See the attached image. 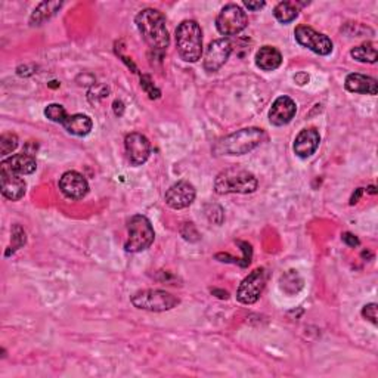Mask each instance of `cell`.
I'll list each match as a JSON object with an SVG mask.
<instances>
[{
	"label": "cell",
	"mask_w": 378,
	"mask_h": 378,
	"mask_svg": "<svg viewBox=\"0 0 378 378\" xmlns=\"http://www.w3.org/2000/svg\"><path fill=\"white\" fill-rule=\"evenodd\" d=\"M0 187H2V194L5 199L11 201H18L25 195L27 184L20 176L6 170H0Z\"/></svg>",
	"instance_id": "2e32d148"
},
{
	"label": "cell",
	"mask_w": 378,
	"mask_h": 378,
	"mask_svg": "<svg viewBox=\"0 0 378 378\" xmlns=\"http://www.w3.org/2000/svg\"><path fill=\"white\" fill-rule=\"evenodd\" d=\"M266 4L265 2H253V0H246L244 2V6L248 9V11H259L265 6Z\"/></svg>",
	"instance_id": "f546056e"
},
{
	"label": "cell",
	"mask_w": 378,
	"mask_h": 378,
	"mask_svg": "<svg viewBox=\"0 0 378 378\" xmlns=\"http://www.w3.org/2000/svg\"><path fill=\"white\" fill-rule=\"evenodd\" d=\"M267 277H269V274L265 267L254 269L251 274L248 277H246L243 279V282L239 284L238 291H237V298L243 305L256 303L265 290Z\"/></svg>",
	"instance_id": "ba28073f"
},
{
	"label": "cell",
	"mask_w": 378,
	"mask_h": 378,
	"mask_svg": "<svg viewBox=\"0 0 378 378\" xmlns=\"http://www.w3.org/2000/svg\"><path fill=\"white\" fill-rule=\"evenodd\" d=\"M294 37L298 44L301 46L312 51L316 55L327 56L332 52V44L331 39L322 33H317L316 30L308 25H298L294 30Z\"/></svg>",
	"instance_id": "9c48e42d"
},
{
	"label": "cell",
	"mask_w": 378,
	"mask_h": 378,
	"mask_svg": "<svg viewBox=\"0 0 378 378\" xmlns=\"http://www.w3.org/2000/svg\"><path fill=\"white\" fill-rule=\"evenodd\" d=\"M64 129L74 134V136H87L94 127L92 118L84 114H74L68 115V118L64 122Z\"/></svg>",
	"instance_id": "ffe728a7"
},
{
	"label": "cell",
	"mask_w": 378,
	"mask_h": 378,
	"mask_svg": "<svg viewBox=\"0 0 378 378\" xmlns=\"http://www.w3.org/2000/svg\"><path fill=\"white\" fill-rule=\"evenodd\" d=\"M59 189L71 200H82L89 192V184L82 173L71 170L59 179Z\"/></svg>",
	"instance_id": "4fadbf2b"
},
{
	"label": "cell",
	"mask_w": 378,
	"mask_h": 378,
	"mask_svg": "<svg viewBox=\"0 0 378 378\" xmlns=\"http://www.w3.org/2000/svg\"><path fill=\"white\" fill-rule=\"evenodd\" d=\"M294 82L297 84H300V86H303V84H306L309 82V75L306 73H298V74L294 75Z\"/></svg>",
	"instance_id": "4dcf8cb0"
},
{
	"label": "cell",
	"mask_w": 378,
	"mask_h": 378,
	"mask_svg": "<svg viewBox=\"0 0 378 378\" xmlns=\"http://www.w3.org/2000/svg\"><path fill=\"white\" fill-rule=\"evenodd\" d=\"M362 316L367 317V320L371 321L374 325H377V305L370 303L364 306V309H362Z\"/></svg>",
	"instance_id": "83f0119b"
},
{
	"label": "cell",
	"mask_w": 378,
	"mask_h": 378,
	"mask_svg": "<svg viewBox=\"0 0 378 378\" xmlns=\"http://www.w3.org/2000/svg\"><path fill=\"white\" fill-rule=\"evenodd\" d=\"M247 24V13L243 8L235 4H229L222 8L216 18L218 32L223 36H237L243 32Z\"/></svg>",
	"instance_id": "52a82bcc"
},
{
	"label": "cell",
	"mask_w": 378,
	"mask_h": 378,
	"mask_svg": "<svg viewBox=\"0 0 378 378\" xmlns=\"http://www.w3.org/2000/svg\"><path fill=\"white\" fill-rule=\"evenodd\" d=\"M274 15L281 24H290L298 17V8L293 2H281L275 6Z\"/></svg>",
	"instance_id": "603a6c76"
},
{
	"label": "cell",
	"mask_w": 378,
	"mask_h": 378,
	"mask_svg": "<svg viewBox=\"0 0 378 378\" xmlns=\"http://www.w3.org/2000/svg\"><path fill=\"white\" fill-rule=\"evenodd\" d=\"M126 154L133 165H142L151 154V144L142 133H129L125 139Z\"/></svg>",
	"instance_id": "7c38bea8"
},
{
	"label": "cell",
	"mask_w": 378,
	"mask_h": 378,
	"mask_svg": "<svg viewBox=\"0 0 378 378\" xmlns=\"http://www.w3.org/2000/svg\"><path fill=\"white\" fill-rule=\"evenodd\" d=\"M132 305L141 310L165 312L176 308L179 298L163 290H144L132 296Z\"/></svg>",
	"instance_id": "8992f818"
},
{
	"label": "cell",
	"mask_w": 378,
	"mask_h": 378,
	"mask_svg": "<svg viewBox=\"0 0 378 378\" xmlns=\"http://www.w3.org/2000/svg\"><path fill=\"white\" fill-rule=\"evenodd\" d=\"M195 188L192 184L187 182V180H180V182L172 185L168 192L164 195L165 204H168L173 210H182L189 207L195 200Z\"/></svg>",
	"instance_id": "8fae6325"
},
{
	"label": "cell",
	"mask_w": 378,
	"mask_h": 378,
	"mask_svg": "<svg viewBox=\"0 0 378 378\" xmlns=\"http://www.w3.org/2000/svg\"><path fill=\"white\" fill-rule=\"evenodd\" d=\"M37 169V163L33 154L23 153V154H15L6 160L0 163V170H6L15 175H32Z\"/></svg>",
	"instance_id": "e0dca14e"
},
{
	"label": "cell",
	"mask_w": 378,
	"mask_h": 378,
	"mask_svg": "<svg viewBox=\"0 0 378 378\" xmlns=\"http://www.w3.org/2000/svg\"><path fill=\"white\" fill-rule=\"evenodd\" d=\"M44 115H46V118L51 120V122L59 123V125H64V122L68 118V114H67L65 108L63 107V105H59V103L48 105L46 110H44Z\"/></svg>",
	"instance_id": "cb8c5ba5"
},
{
	"label": "cell",
	"mask_w": 378,
	"mask_h": 378,
	"mask_svg": "<svg viewBox=\"0 0 378 378\" xmlns=\"http://www.w3.org/2000/svg\"><path fill=\"white\" fill-rule=\"evenodd\" d=\"M176 46L187 63H199L203 55V32L196 21L187 20L176 28Z\"/></svg>",
	"instance_id": "3957f363"
},
{
	"label": "cell",
	"mask_w": 378,
	"mask_h": 378,
	"mask_svg": "<svg viewBox=\"0 0 378 378\" xmlns=\"http://www.w3.org/2000/svg\"><path fill=\"white\" fill-rule=\"evenodd\" d=\"M343 241H344V243H346L347 246H349V247H358V246H359V239H358L355 235L349 234V232L343 234Z\"/></svg>",
	"instance_id": "f1b7e54d"
},
{
	"label": "cell",
	"mask_w": 378,
	"mask_h": 378,
	"mask_svg": "<svg viewBox=\"0 0 378 378\" xmlns=\"http://www.w3.org/2000/svg\"><path fill=\"white\" fill-rule=\"evenodd\" d=\"M321 136L316 129H303L297 136L293 145L294 154L300 158H308L316 153L317 146H320Z\"/></svg>",
	"instance_id": "9a60e30c"
},
{
	"label": "cell",
	"mask_w": 378,
	"mask_h": 378,
	"mask_svg": "<svg viewBox=\"0 0 378 378\" xmlns=\"http://www.w3.org/2000/svg\"><path fill=\"white\" fill-rule=\"evenodd\" d=\"M232 53V43L228 39L213 40L206 51L204 55V70L208 73L219 71Z\"/></svg>",
	"instance_id": "30bf717a"
},
{
	"label": "cell",
	"mask_w": 378,
	"mask_h": 378,
	"mask_svg": "<svg viewBox=\"0 0 378 378\" xmlns=\"http://www.w3.org/2000/svg\"><path fill=\"white\" fill-rule=\"evenodd\" d=\"M206 215H207V218H208L210 222H213L216 225H222L223 223V219H225L223 208L220 206H218V204H210V206H207Z\"/></svg>",
	"instance_id": "4316f807"
},
{
	"label": "cell",
	"mask_w": 378,
	"mask_h": 378,
	"mask_svg": "<svg viewBox=\"0 0 378 378\" xmlns=\"http://www.w3.org/2000/svg\"><path fill=\"white\" fill-rule=\"evenodd\" d=\"M134 23L151 49L164 51L169 48L170 36L165 27L164 15L160 11L153 8L142 9L136 15Z\"/></svg>",
	"instance_id": "6da1fadb"
},
{
	"label": "cell",
	"mask_w": 378,
	"mask_h": 378,
	"mask_svg": "<svg viewBox=\"0 0 378 378\" xmlns=\"http://www.w3.org/2000/svg\"><path fill=\"white\" fill-rule=\"evenodd\" d=\"M297 105L290 96H279L272 103L269 110V122L274 126H285L289 125L296 117Z\"/></svg>",
	"instance_id": "5bb4252c"
},
{
	"label": "cell",
	"mask_w": 378,
	"mask_h": 378,
	"mask_svg": "<svg viewBox=\"0 0 378 378\" xmlns=\"http://www.w3.org/2000/svg\"><path fill=\"white\" fill-rule=\"evenodd\" d=\"M282 64V55L274 46H262L256 53V65L263 71H275Z\"/></svg>",
	"instance_id": "d6986e66"
},
{
	"label": "cell",
	"mask_w": 378,
	"mask_h": 378,
	"mask_svg": "<svg viewBox=\"0 0 378 378\" xmlns=\"http://www.w3.org/2000/svg\"><path fill=\"white\" fill-rule=\"evenodd\" d=\"M351 56L359 63H367V64H375L378 59V53H377V48L375 44L371 42H367L364 44H360V46H356L351 51Z\"/></svg>",
	"instance_id": "7402d4cb"
},
{
	"label": "cell",
	"mask_w": 378,
	"mask_h": 378,
	"mask_svg": "<svg viewBox=\"0 0 378 378\" xmlns=\"http://www.w3.org/2000/svg\"><path fill=\"white\" fill-rule=\"evenodd\" d=\"M127 241L125 244L126 251L141 253L153 246L156 232L149 219L142 215H134L127 223Z\"/></svg>",
	"instance_id": "5b68a950"
},
{
	"label": "cell",
	"mask_w": 378,
	"mask_h": 378,
	"mask_svg": "<svg viewBox=\"0 0 378 378\" xmlns=\"http://www.w3.org/2000/svg\"><path fill=\"white\" fill-rule=\"evenodd\" d=\"M265 139V132L259 127L241 129L225 136L213 146L216 156H244L259 146Z\"/></svg>",
	"instance_id": "7a4b0ae2"
},
{
	"label": "cell",
	"mask_w": 378,
	"mask_h": 378,
	"mask_svg": "<svg viewBox=\"0 0 378 378\" xmlns=\"http://www.w3.org/2000/svg\"><path fill=\"white\" fill-rule=\"evenodd\" d=\"M63 6V2H43L40 4L33 15L32 18H30V23H32V25H40L43 24L46 20H49L51 17H53V15L61 9Z\"/></svg>",
	"instance_id": "44dd1931"
},
{
	"label": "cell",
	"mask_w": 378,
	"mask_h": 378,
	"mask_svg": "<svg viewBox=\"0 0 378 378\" xmlns=\"http://www.w3.org/2000/svg\"><path fill=\"white\" fill-rule=\"evenodd\" d=\"M18 146V136L15 133H4L0 136V154L8 156Z\"/></svg>",
	"instance_id": "d4e9b609"
},
{
	"label": "cell",
	"mask_w": 378,
	"mask_h": 378,
	"mask_svg": "<svg viewBox=\"0 0 378 378\" xmlns=\"http://www.w3.org/2000/svg\"><path fill=\"white\" fill-rule=\"evenodd\" d=\"M259 187L257 177L241 169H228L218 175L215 180V191L219 195L226 194H251Z\"/></svg>",
	"instance_id": "277c9868"
},
{
	"label": "cell",
	"mask_w": 378,
	"mask_h": 378,
	"mask_svg": "<svg viewBox=\"0 0 378 378\" xmlns=\"http://www.w3.org/2000/svg\"><path fill=\"white\" fill-rule=\"evenodd\" d=\"M344 86L352 94L371 95V96H375L378 94L377 80L370 77V75H364V74H359V73H353V74L347 75Z\"/></svg>",
	"instance_id": "ac0fdd59"
},
{
	"label": "cell",
	"mask_w": 378,
	"mask_h": 378,
	"mask_svg": "<svg viewBox=\"0 0 378 378\" xmlns=\"http://www.w3.org/2000/svg\"><path fill=\"white\" fill-rule=\"evenodd\" d=\"M25 241H27L25 232L23 231V228L20 225H15L12 228V247H11L12 253H15L18 248H21L25 244Z\"/></svg>",
	"instance_id": "484cf974"
}]
</instances>
